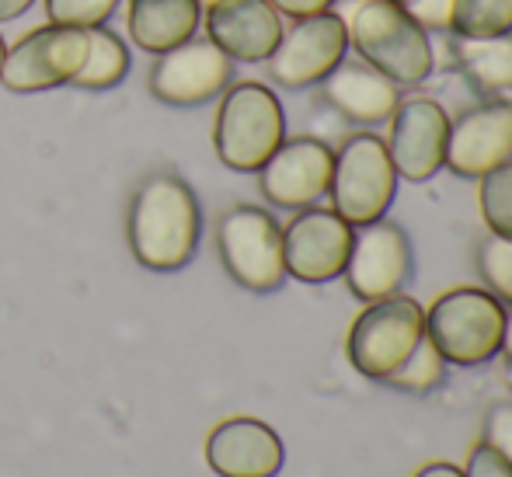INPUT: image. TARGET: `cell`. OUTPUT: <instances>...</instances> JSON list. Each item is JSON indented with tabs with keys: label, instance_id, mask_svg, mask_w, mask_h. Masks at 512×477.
Instances as JSON below:
<instances>
[{
	"label": "cell",
	"instance_id": "1",
	"mask_svg": "<svg viewBox=\"0 0 512 477\" xmlns=\"http://www.w3.org/2000/svg\"><path fill=\"white\" fill-rule=\"evenodd\" d=\"M126 241L150 272H182L203 241V206L185 178L171 171L143 178L129 199Z\"/></svg>",
	"mask_w": 512,
	"mask_h": 477
},
{
	"label": "cell",
	"instance_id": "2",
	"mask_svg": "<svg viewBox=\"0 0 512 477\" xmlns=\"http://www.w3.org/2000/svg\"><path fill=\"white\" fill-rule=\"evenodd\" d=\"M349 25V49L373 70L391 77L398 88H418L436 70V46L432 32H425L408 7L391 4V0H359Z\"/></svg>",
	"mask_w": 512,
	"mask_h": 477
},
{
	"label": "cell",
	"instance_id": "3",
	"mask_svg": "<svg viewBox=\"0 0 512 477\" xmlns=\"http://www.w3.org/2000/svg\"><path fill=\"white\" fill-rule=\"evenodd\" d=\"M286 140V112L276 91L262 81H234L220 95L213 119V147L223 168L258 175Z\"/></svg>",
	"mask_w": 512,
	"mask_h": 477
},
{
	"label": "cell",
	"instance_id": "4",
	"mask_svg": "<svg viewBox=\"0 0 512 477\" xmlns=\"http://www.w3.org/2000/svg\"><path fill=\"white\" fill-rule=\"evenodd\" d=\"M506 314L509 307L495 300L485 286H453L425 310V338L436 345L446 366L474 370L502 352Z\"/></svg>",
	"mask_w": 512,
	"mask_h": 477
},
{
	"label": "cell",
	"instance_id": "5",
	"mask_svg": "<svg viewBox=\"0 0 512 477\" xmlns=\"http://www.w3.org/2000/svg\"><path fill=\"white\" fill-rule=\"evenodd\" d=\"M425 342V307L408 293L373 300L345 335L352 370L370 383H387Z\"/></svg>",
	"mask_w": 512,
	"mask_h": 477
},
{
	"label": "cell",
	"instance_id": "6",
	"mask_svg": "<svg viewBox=\"0 0 512 477\" xmlns=\"http://www.w3.org/2000/svg\"><path fill=\"white\" fill-rule=\"evenodd\" d=\"M398 171L387 154V143L380 133H352L335 150L331 168V209L352 227H366L373 220H384L398 199Z\"/></svg>",
	"mask_w": 512,
	"mask_h": 477
},
{
	"label": "cell",
	"instance_id": "7",
	"mask_svg": "<svg viewBox=\"0 0 512 477\" xmlns=\"http://www.w3.org/2000/svg\"><path fill=\"white\" fill-rule=\"evenodd\" d=\"M216 251L223 272L248 293H276L286 283L283 227L262 206H230L216 223Z\"/></svg>",
	"mask_w": 512,
	"mask_h": 477
},
{
	"label": "cell",
	"instance_id": "8",
	"mask_svg": "<svg viewBox=\"0 0 512 477\" xmlns=\"http://www.w3.org/2000/svg\"><path fill=\"white\" fill-rule=\"evenodd\" d=\"M84 60H88V28L49 21L7 46L0 84L14 95H39L74 84Z\"/></svg>",
	"mask_w": 512,
	"mask_h": 477
},
{
	"label": "cell",
	"instance_id": "9",
	"mask_svg": "<svg viewBox=\"0 0 512 477\" xmlns=\"http://www.w3.org/2000/svg\"><path fill=\"white\" fill-rule=\"evenodd\" d=\"M345 56H349V25L342 14L321 11L283 28V39L272 49L265 67L279 88L304 91L321 84Z\"/></svg>",
	"mask_w": 512,
	"mask_h": 477
},
{
	"label": "cell",
	"instance_id": "10",
	"mask_svg": "<svg viewBox=\"0 0 512 477\" xmlns=\"http://www.w3.org/2000/svg\"><path fill=\"white\" fill-rule=\"evenodd\" d=\"M352 241H356V227L342 220L331 206L324 209L317 202V206L297 209L283 227L286 276L307 286L335 283L349 265Z\"/></svg>",
	"mask_w": 512,
	"mask_h": 477
},
{
	"label": "cell",
	"instance_id": "11",
	"mask_svg": "<svg viewBox=\"0 0 512 477\" xmlns=\"http://www.w3.org/2000/svg\"><path fill=\"white\" fill-rule=\"evenodd\" d=\"M411 276H415V251H411V237L401 223L384 216V220L356 227L349 265L342 272L345 286L356 300L373 303L405 293Z\"/></svg>",
	"mask_w": 512,
	"mask_h": 477
},
{
	"label": "cell",
	"instance_id": "12",
	"mask_svg": "<svg viewBox=\"0 0 512 477\" xmlns=\"http://www.w3.org/2000/svg\"><path fill=\"white\" fill-rule=\"evenodd\" d=\"M230 84H234V60L220 46L196 35L157 56L147 77L150 98L171 108H199L220 98Z\"/></svg>",
	"mask_w": 512,
	"mask_h": 477
},
{
	"label": "cell",
	"instance_id": "13",
	"mask_svg": "<svg viewBox=\"0 0 512 477\" xmlns=\"http://www.w3.org/2000/svg\"><path fill=\"white\" fill-rule=\"evenodd\" d=\"M446 136L450 115L436 98L408 95L387 119V154L401 182H432L446 168Z\"/></svg>",
	"mask_w": 512,
	"mask_h": 477
},
{
	"label": "cell",
	"instance_id": "14",
	"mask_svg": "<svg viewBox=\"0 0 512 477\" xmlns=\"http://www.w3.org/2000/svg\"><path fill=\"white\" fill-rule=\"evenodd\" d=\"M512 161V98H481L450 119L446 171L478 182L481 175Z\"/></svg>",
	"mask_w": 512,
	"mask_h": 477
},
{
	"label": "cell",
	"instance_id": "15",
	"mask_svg": "<svg viewBox=\"0 0 512 477\" xmlns=\"http://www.w3.org/2000/svg\"><path fill=\"white\" fill-rule=\"evenodd\" d=\"M335 150L317 136H286L258 171V189L276 209H307L328 195Z\"/></svg>",
	"mask_w": 512,
	"mask_h": 477
},
{
	"label": "cell",
	"instance_id": "16",
	"mask_svg": "<svg viewBox=\"0 0 512 477\" xmlns=\"http://www.w3.org/2000/svg\"><path fill=\"white\" fill-rule=\"evenodd\" d=\"M206 39L234 63H265L283 39V14L269 0H213L203 7Z\"/></svg>",
	"mask_w": 512,
	"mask_h": 477
},
{
	"label": "cell",
	"instance_id": "17",
	"mask_svg": "<svg viewBox=\"0 0 512 477\" xmlns=\"http://www.w3.org/2000/svg\"><path fill=\"white\" fill-rule=\"evenodd\" d=\"M206 464L220 477H276L286 464V446L262 418H223L206 436Z\"/></svg>",
	"mask_w": 512,
	"mask_h": 477
},
{
	"label": "cell",
	"instance_id": "18",
	"mask_svg": "<svg viewBox=\"0 0 512 477\" xmlns=\"http://www.w3.org/2000/svg\"><path fill=\"white\" fill-rule=\"evenodd\" d=\"M321 95L335 108L342 119H349L352 126H384L394 115L398 101L405 98V88L384 77L380 70H373L363 60H349L345 56L335 70L321 81Z\"/></svg>",
	"mask_w": 512,
	"mask_h": 477
},
{
	"label": "cell",
	"instance_id": "19",
	"mask_svg": "<svg viewBox=\"0 0 512 477\" xmlns=\"http://www.w3.org/2000/svg\"><path fill=\"white\" fill-rule=\"evenodd\" d=\"M126 25L143 53L161 56L199 32L203 0H129Z\"/></svg>",
	"mask_w": 512,
	"mask_h": 477
},
{
	"label": "cell",
	"instance_id": "20",
	"mask_svg": "<svg viewBox=\"0 0 512 477\" xmlns=\"http://www.w3.org/2000/svg\"><path fill=\"white\" fill-rule=\"evenodd\" d=\"M457 67L485 98L512 95V32L485 39H457Z\"/></svg>",
	"mask_w": 512,
	"mask_h": 477
},
{
	"label": "cell",
	"instance_id": "21",
	"mask_svg": "<svg viewBox=\"0 0 512 477\" xmlns=\"http://www.w3.org/2000/svg\"><path fill=\"white\" fill-rule=\"evenodd\" d=\"M129 74V49L115 32H108L105 25L88 28V60L77 70L74 88L81 91H108L115 84H122Z\"/></svg>",
	"mask_w": 512,
	"mask_h": 477
},
{
	"label": "cell",
	"instance_id": "22",
	"mask_svg": "<svg viewBox=\"0 0 512 477\" xmlns=\"http://www.w3.org/2000/svg\"><path fill=\"white\" fill-rule=\"evenodd\" d=\"M512 32V0H453L450 35L485 39Z\"/></svg>",
	"mask_w": 512,
	"mask_h": 477
},
{
	"label": "cell",
	"instance_id": "23",
	"mask_svg": "<svg viewBox=\"0 0 512 477\" xmlns=\"http://www.w3.org/2000/svg\"><path fill=\"white\" fill-rule=\"evenodd\" d=\"M478 206L488 234L512 237V161L478 178Z\"/></svg>",
	"mask_w": 512,
	"mask_h": 477
},
{
	"label": "cell",
	"instance_id": "24",
	"mask_svg": "<svg viewBox=\"0 0 512 477\" xmlns=\"http://www.w3.org/2000/svg\"><path fill=\"white\" fill-rule=\"evenodd\" d=\"M478 276L488 293L512 310V237L488 234L478 244Z\"/></svg>",
	"mask_w": 512,
	"mask_h": 477
},
{
	"label": "cell",
	"instance_id": "25",
	"mask_svg": "<svg viewBox=\"0 0 512 477\" xmlns=\"http://www.w3.org/2000/svg\"><path fill=\"white\" fill-rule=\"evenodd\" d=\"M443 380H446V363L436 352V345L425 338V342L418 345L415 356H411L408 363L384 383V387L405 390V394H429V390L443 387Z\"/></svg>",
	"mask_w": 512,
	"mask_h": 477
},
{
	"label": "cell",
	"instance_id": "26",
	"mask_svg": "<svg viewBox=\"0 0 512 477\" xmlns=\"http://www.w3.org/2000/svg\"><path fill=\"white\" fill-rule=\"evenodd\" d=\"M122 0H46V18L53 25L98 28L115 14Z\"/></svg>",
	"mask_w": 512,
	"mask_h": 477
},
{
	"label": "cell",
	"instance_id": "27",
	"mask_svg": "<svg viewBox=\"0 0 512 477\" xmlns=\"http://www.w3.org/2000/svg\"><path fill=\"white\" fill-rule=\"evenodd\" d=\"M481 443H488L492 450H499L502 457L512 464V401H499V404L488 408Z\"/></svg>",
	"mask_w": 512,
	"mask_h": 477
},
{
	"label": "cell",
	"instance_id": "28",
	"mask_svg": "<svg viewBox=\"0 0 512 477\" xmlns=\"http://www.w3.org/2000/svg\"><path fill=\"white\" fill-rule=\"evenodd\" d=\"M464 477H512V464L488 443H478L464 464Z\"/></svg>",
	"mask_w": 512,
	"mask_h": 477
},
{
	"label": "cell",
	"instance_id": "29",
	"mask_svg": "<svg viewBox=\"0 0 512 477\" xmlns=\"http://www.w3.org/2000/svg\"><path fill=\"white\" fill-rule=\"evenodd\" d=\"M408 14L425 28V32H450L453 0H411Z\"/></svg>",
	"mask_w": 512,
	"mask_h": 477
},
{
	"label": "cell",
	"instance_id": "30",
	"mask_svg": "<svg viewBox=\"0 0 512 477\" xmlns=\"http://www.w3.org/2000/svg\"><path fill=\"white\" fill-rule=\"evenodd\" d=\"M283 18L297 21V18H310V14H321V11H331L338 0H269Z\"/></svg>",
	"mask_w": 512,
	"mask_h": 477
},
{
	"label": "cell",
	"instance_id": "31",
	"mask_svg": "<svg viewBox=\"0 0 512 477\" xmlns=\"http://www.w3.org/2000/svg\"><path fill=\"white\" fill-rule=\"evenodd\" d=\"M411 477H464V467L450 464V460H429V464H422Z\"/></svg>",
	"mask_w": 512,
	"mask_h": 477
},
{
	"label": "cell",
	"instance_id": "32",
	"mask_svg": "<svg viewBox=\"0 0 512 477\" xmlns=\"http://www.w3.org/2000/svg\"><path fill=\"white\" fill-rule=\"evenodd\" d=\"M32 4H35V0H0V25H4V21L21 18V14H25Z\"/></svg>",
	"mask_w": 512,
	"mask_h": 477
},
{
	"label": "cell",
	"instance_id": "33",
	"mask_svg": "<svg viewBox=\"0 0 512 477\" xmlns=\"http://www.w3.org/2000/svg\"><path fill=\"white\" fill-rule=\"evenodd\" d=\"M499 356H506L512 363V310L506 314V331H502V352H499Z\"/></svg>",
	"mask_w": 512,
	"mask_h": 477
},
{
	"label": "cell",
	"instance_id": "34",
	"mask_svg": "<svg viewBox=\"0 0 512 477\" xmlns=\"http://www.w3.org/2000/svg\"><path fill=\"white\" fill-rule=\"evenodd\" d=\"M4 53H7V42H4V35H0V67H4Z\"/></svg>",
	"mask_w": 512,
	"mask_h": 477
},
{
	"label": "cell",
	"instance_id": "35",
	"mask_svg": "<svg viewBox=\"0 0 512 477\" xmlns=\"http://www.w3.org/2000/svg\"><path fill=\"white\" fill-rule=\"evenodd\" d=\"M391 4H401V7H408V4H411V0H391Z\"/></svg>",
	"mask_w": 512,
	"mask_h": 477
},
{
	"label": "cell",
	"instance_id": "36",
	"mask_svg": "<svg viewBox=\"0 0 512 477\" xmlns=\"http://www.w3.org/2000/svg\"><path fill=\"white\" fill-rule=\"evenodd\" d=\"M206 4H213V0H203V7H206Z\"/></svg>",
	"mask_w": 512,
	"mask_h": 477
}]
</instances>
